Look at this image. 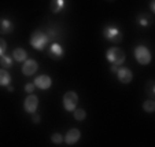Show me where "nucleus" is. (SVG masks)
<instances>
[{"mask_svg": "<svg viewBox=\"0 0 155 147\" xmlns=\"http://www.w3.org/2000/svg\"><path fill=\"white\" fill-rule=\"evenodd\" d=\"M32 121H33L35 124H38V122H40V115L36 114V113H33V118H32Z\"/></svg>", "mask_w": 155, "mask_h": 147, "instance_id": "24", "label": "nucleus"}, {"mask_svg": "<svg viewBox=\"0 0 155 147\" xmlns=\"http://www.w3.org/2000/svg\"><path fill=\"white\" fill-rule=\"evenodd\" d=\"M48 55H50V58L54 59V61L62 59L63 58V48H62V45L58 44V43H52V44L48 47Z\"/></svg>", "mask_w": 155, "mask_h": 147, "instance_id": "7", "label": "nucleus"}, {"mask_svg": "<svg viewBox=\"0 0 155 147\" xmlns=\"http://www.w3.org/2000/svg\"><path fill=\"white\" fill-rule=\"evenodd\" d=\"M106 58H107V61L111 65L120 66L125 62V52L118 47H111V48H108L107 52H106Z\"/></svg>", "mask_w": 155, "mask_h": 147, "instance_id": "2", "label": "nucleus"}, {"mask_svg": "<svg viewBox=\"0 0 155 147\" xmlns=\"http://www.w3.org/2000/svg\"><path fill=\"white\" fill-rule=\"evenodd\" d=\"M6 50H7V43H6V40H3V38H0V56L4 55Z\"/></svg>", "mask_w": 155, "mask_h": 147, "instance_id": "22", "label": "nucleus"}, {"mask_svg": "<svg viewBox=\"0 0 155 147\" xmlns=\"http://www.w3.org/2000/svg\"><path fill=\"white\" fill-rule=\"evenodd\" d=\"M14 30V24L10 19L0 18V35H8Z\"/></svg>", "mask_w": 155, "mask_h": 147, "instance_id": "12", "label": "nucleus"}, {"mask_svg": "<svg viewBox=\"0 0 155 147\" xmlns=\"http://www.w3.org/2000/svg\"><path fill=\"white\" fill-rule=\"evenodd\" d=\"M135 58L140 65H148L151 62V52L146 45H137L135 48Z\"/></svg>", "mask_w": 155, "mask_h": 147, "instance_id": "4", "label": "nucleus"}, {"mask_svg": "<svg viewBox=\"0 0 155 147\" xmlns=\"http://www.w3.org/2000/svg\"><path fill=\"white\" fill-rule=\"evenodd\" d=\"M151 11H155V2L154 0L151 2Z\"/></svg>", "mask_w": 155, "mask_h": 147, "instance_id": "26", "label": "nucleus"}, {"mask_svg": "<svg viewBox=\"0 0 155 147\" xmlns=\"http://www.w3.org/2000/svg\"><path fill=\"white\" fill-rule=\"evenodd\" d=\"M12 58L17 62H25L28 58V52L24 48H15L14 52H12Z\"/></svg>", "mask_w": 155, "mask_h": 147, "instance_id": "14", "label": "nucleus"}, {"mask_svg": "<svg viewBox=\"0 0 155 147\" xmlns=\"http://www.w3.org/2000/svg\"><path fill=\"white\" fill-rule=\"evenodd\" d=\"M103 36L111 43H120L124 38V33L114 25H107L103 30Z\"/></svg>", "mask_w": 155, "mask_h": 147, "instance_id": "3", "label": "nucleus"}, {"mask_svg": "<svg viewBox=\"0 0 155 147\" xmlns=\"http://www.w3.org/2000/svg\"><path fill=\"white\" fill-rule=\"evenodd\" d=\"M80 138H81V132H80V129H77V128H71V129L68 131V133H66V136H64V140H66V143H68L69 146H73V144H76L77 142L80 140Z\"/></svg>", "mask_w": 155, "mask_h": 147, "instance_id": "10", "label": "nucleus"}, {"mask_svg": "<svg viewBox=\"0 0 155 147\" xmlns=\"http://www.w3.org/2000/svg\"><path fill=\"white\" fill-rule=\"evenodd\" d=\"M117 77H118V81L122 82V84H129L133 79V74H132L130 69L128 68H118L117 70Z\"/></svg>", "mask_w": 155, "mask_h": 147, "instance_id": "9", "label": "nucleus"}, {"mask_svg": "<svg viewBox=\"0 0 155 147\" xmlns=\"http://www.w3.org/2000/svg\"><path fill=\"white\" fill-rule=\"evenodd\" d=\"M64 6H66V0H52L50 4V8L52 12L58 14L64 8Z\"/></svg>", "mask_w": 155, "mask_h": 147, "instance_id": "13", "label": "nucleus"}, {"mask_svg": "<svg viewBox=\"0 0 155 147\" xmlns=\"http://www.w3.org/2000/svg\"><path fill=\"white\" fill-rule=\"evenodd\" d=\"M146 92H147V95L150 96V99H154L155 98V82L152 81V80H150V81L147 82Z\"/></svg>", "mask_w": 155, "mask_h": 147, "instance_id": "17", "label": "nucleus"}, {"mask_svg": "<svg viewBox=\"0 0 155 147\" xmlns=\"http://www.w3.org/2000/svg\"><path fill=\"white\" fill-rule=\"evenodd\" d=\"M117 70H118V66L113 65V66H111V72H114V73H117Z\"/></svg>", "mask_w": 155, "mask_h": 147, "instance_id": "25", "label": "nucleus"}, {"mask_svg": "<svg viewBox=\"0 0 155 147\" xmlns=\"http://www.w3.org/2000/svg\"><path fill=\"white\" fill-rule=\"evenodd\" d=\"M137 21H139V24H140L141 26H148V25L152 22V21H151V18H150L148 15H146V14H141V15H139Z\"/></svg>", "mask_w": 155, "mask_h": 147, "instance_id": "20", "label": "nucleus"}, {"mask_svg": "<svg viewBox=\"0 0 155 147\" xmlns=\"http://www.w3.org/2000/svg\"><path fill=\"white\" fill-rule=\"evenodd\" d=\"M35 85L40 89H48L51 85H52V80H51L50 76L47 74H41L37 79L35 80Z\"/></svg>", "mask_w": 155, "mask_h": 147, "instance_id": "11", "label": "nucleus"}, {"mask_svg": "<svg viewBox=\"0 0 155 147\" xmlns=\"http://www.w3.org/2000/svg\"><path fill=\"white\" fill-rule=\"evenodd\" d=\"M35 82H28L26 85H25V91L28 92V94H32L33 91H35Z\"/></svg>", "mask_w": 155, "mask_h": 147, "instance_id": "23", "label": "nucleus"}, {"mask_svg": "<svg viewBox=\"0 0 155 147\" xmlns=\"http://www.w3.org/2000/svg\"><path fill=\"white\" fill-rule=\"evenodd\" d=\"M37 69H38V65L35 59H26L24 62V66H22V73L29 77V76H33L37 72Z\"/></svg>", "mask_w": 155, "mask_h": 147, "instance_id": "8", "label": "nucleus"}, {"mask_svg": "<svg viewBox=\"0 0 155 147\" xmlns=\"http://www.w3.org/2000/svg\"><path fill=\"white\" fill-rule=\"evenodd\" d=\"M78 103V95L74 91H69L63 95V107L68 112H73Z\"/></svg>", "mask_w": 155, "mask_h": 147, "instance_id": "5", "label": "nucleus"}, {"mask_svg": "<svg viewBox=\"0 0 155 147\" xmlns=\"http://www.w3.org/2000/svg\"><path fill=\"white\" fill-rule=\"evenodd\" d=\"M0 65L3 66L4 69L12 68V58L10 55H2L0 56Z\"/></svg>", "mask_w": 155, "mask_h": 147, "instance_id": "16", "label": "nucleus"}, {"mask_svg": "<svg viewBox=\"0 0 155 147\" xmlns=\"http://www.w3.org/2000/svg\"><path fill=\"white\" fill-rule=\"evenodd\" d=\"M37 106H38V98L33 94H29V96L25 99V103H24L25 112L33 114V113H36V110H37Z\"/></svg>", "mask_w": 155, "mask_h": 147, "instance_id": "6", "label": "nucleus"}, {"mask_svg": "<svg viewBox=\"0 0 155 147\" xmlns=\"http://www.w3.org/2000/svg\"><path fill=\"white\" fill-rule=\"evenodd\" d=\"M143 109H144V112H147V113H154L155 112V102H154V99L146 100V102L143 103Z\"/></svg>", "mask_w": 155, "mask_h": 147, "instance_id": "18", "label": "nucleus"}, {"mask_svg": "<svg viewBox=\"0 0 155 147\" xmlns=\"http://www.w3.org/2000/svg\"><path fill=\"white\" fill-rule=\"evenodd\" d=\"M48 44V36L45 33H43L41 30H35L30 36V45H32L35 50L43 51L44 48L47 47Z\"/></svg>", "mask_w": 155, "mask_h": 147, "instance_id": "1", "label": "nucleus"}, {"mask_svg": "<svg viewBox=\"0 0 155 147\" xmlns=\"http://www.w3.org/2000/svg\"><path fill=\"white\" fill-rule=\"evenodd\" d=\"M7 89H8V91H10V92H12V91H14V88H12V87H11V85H7Z\"/></svg>", "mask_w": 155, "mask_h": 147, "instance_id": "27", "label": "nucleus"}, {"mask_svg": "<svg viewBox=\"0 0 155 147\" xmlns=\"http://www.w3.org/2000/svg\"><path fill=\"white\" fill-rule=\"evenodd\" d=\"M11 82V74L6 69H0V85L7 87Z\"/></svg>", "mask_w": 155, "mask_h": 147, "instance_id": "15", "label": "nucleus"}, {"mask_svg": "<svg viewBox=\"0 0 155 147\" xmlns=\"http://www.w3.org/2000/svg\"><path fill=\"white\" fill-rule=\"evenodd\" d=\"M51 140H52V143H55V144H61L62 142H63V138H62L61 133H54V135L51 136Z\"/></svg>", "mask_w": 155, "mask_h": 147, "instance_id": "21", "label": "nucleus"}, {"mask_svg": "<svg viewBox=\"0 0 155 147\" xmlns=\"http://www.w3.org/2000/svg\"><path fill=\"white\" fill-rule=\"evenodd\" d=\"M73 115L77 121H84L85 117H87V113H85L84 109H77L76 107V109L73 110Z\"/></svg>", "mask_w": 155, "mask_h": 147, "instance_id": "19", "label": "nucleus"}]
</instances>
